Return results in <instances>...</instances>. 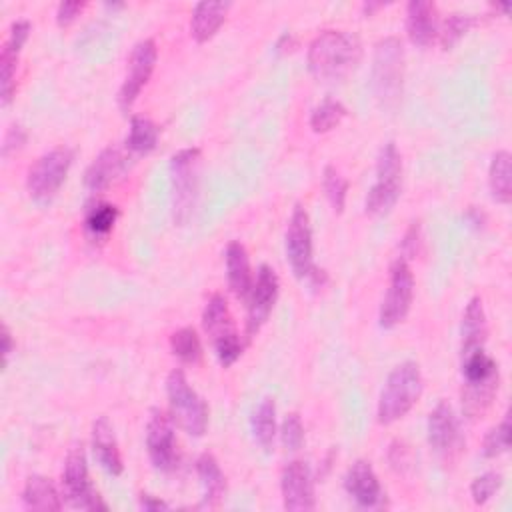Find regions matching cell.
Listing matches in <instances>:
<instances>
[{"label": "cell", "instance_id": "obj_1", "mask_svg": "<svg viewBox=\"0 0 512 512\" xmlns=\"http://www.w3.org/2000/svg\"><path fill=\"white\" fill-rule=\"evenodd\" d=\"M362 56L360 40L344 30L320 32L308 48V70L316 80H344Z\"/></svg>", "mask_w": 512, "mask_h": 512}, {"label": "cell", "instance_id": "obj_2", "mask_svg": "<svg viewBox=\"0 0 512 512\" xmlns=\"http://www.w3.org/2000/svg\"><path fill=\"white\" fill-rule=\"evenodd\" d=\"M424 388L422 372L416 362L398 364L386 378L380 396L376 416L380 424H392L406 416L418 402Z\"/></svg>", "mask_w": 512, "mask_h": 512}, {"label": "cell", "instance_id": "obj_3", "mask_svg": "<svg viewBox=\"0 0 512 512\" xmlns=\"http://www.w3.org/2000/svg\"><path fill=\"white\" fill-rule=\"evenodd\" d=\"M200 184V148H182L170 158V206L176 226H186L194 214Z\"/></svg>", "mask_w": 512, "mask_h": 512}, {"label": "cell", "instance_id": "obj_4", "mask_svg": "<svg viewBox=\"0 0 512 512\" xmlns=\"http://www.w3.org/2000/svg\"><path fill=\"white\" fill-rule=\"evenodd\" d=\"M404 48L396 36L382 38L372 58V90L382 108L394 110L402 98Z\"/></svg>", "mask_w": 512, "mask_h": 512}, {"label": "cell", "instance_id": "obj_5", "mask_svg": "<svg viewBox=\"0 0 512 512\" xmlns=\"http://www.w3.org/2000/svg\"><path fill=\"white\" fill-rule=\"evenodd\" d=\"M166 396L170 418L188 436H202L208 428V406L202 396L188 384L182 370H172L166 378Z\"/></svg>", "mask_w": 512, "mask_h": 512}, {"label": "cell", "instance_id": "obj_6", "mask_svg": "<svg viewBox=\"0 0 512 512\" xmlns=\"http://www.w3.org/2000/svg\"><path fill=\"white\" fill-rule=\"evenodd\" d=\"M402 190V156L396 144L386 142L376 160V180L366 194V212L372 216L388 214Z\"/></svg>", "mask_w": 512, "mask_h": 512}, {"label": "cell", "instance_id": "obj_7", "mask_svg": "<svg viewBox=\"0 0 512 512\" xmlns=\"http://www.w3.org/2000/svg\"><path fill=\"white\" fill-rule=\"evenodd\" d=\"M74 162V150L68 146H56L44 152L28 170L26 188L34 202L48 204L64 184L68 170Z\"/></svg>", "mask_w": 512, "mask_h": 512}, {"label": "cell", "instance_id": "obj_8", "mask_svg": "<svg viewBox=\"0 0 512 512\" xmlns=\"http://www.w3.org/2000/svg\"><path fill=\"white\" fill-rule=\"evenodd\" d=\"M202 326L214 344V352L218 362L228 368L242 354V340L232 322V314L228 310V302L222 294H212L202 312Z\"/></svg>", "mask_w": 512, "mask_h": 512}, {"label": "cell", "instance_id": "obj_9", "mask_svg": "<svg viewBox=\"0 0 512 512\" xmlns=\"http://www.w3.org/2000/svg\"><path fill=\"white\" fill-rule=\"evenodd\" d=\"M284 248H286V260L294 276L306 278L312 284H320V278H324V270H318L314 266L312 226H310V216L302 204H296L292 210L286 236H284Z\"/></svg>", "mask_w": 512, "mask_h": 512}, {"label": "cell", "instance_id": "obj_10", "mask_svg": "<svg viewBox=\"0 0 512 512\" xmlns=\"http://www.w3.org/2000/svg\"><path fill=\"white\" fill-rule=\"evenodd\" d=\"M62 488L64 498L70 506L80 510H108V504L102 500L98 490L94 488L88 472V460L82 446H74L64 460L62 468Z\"/></svg>", "mask_w": 512, "mask_h": 512}, {"label": "cell", "instance_id": "obj_11", "mask_svg": "<svg viewBox=\"0 0 512 512\" xmlns=\"http://www.w3.org/2000/svg\"><path fill=\"white\" fill-rule=\"evenodd\" d=\"M412 300H414V274L406 258H396L390 266V284L378 314L380 326L382 328L398 326L408 316Z\"/></svg>", "mask_w": 512, "mask_h": 512}, {"label": "cell", "instance_id": "obj_12", "mask_svg": "<svg viewBox=\"0 0 512 512\" xmlns=\"http://www.w3.org/2000/svg\"><path fill=\"white\" fill-rule=\"evenodd\" d=\"M156 58H158V50L152 38H144L134 44L128 58V70H126L124 82L118 90V106L122 112H128L132 108L138 94L148 84L156 66Z\"/></svg>", "mask_w": 512, "mask_h": 512}, {"label": "cell", "instance_id": "obj_13", "mask_svg": "<svg viewBox=\"0 0 512 512\" xmlns=\"http://www.w3.org/2000/svg\"><path fill=\"white\" fill-rule=\"evenodd\" d=\"M146 450L152 466L160 472H172L178 466L174 420L160 408H152L146 424Z\"/></svg>", "mask_w": 512, "mask_h": 512}, {"label": "cell", "instance_id": "obj_14", "mask_svg": "<svg viewBox=\"0 0 512 512\" xmlns=\"http://www.w3.org/2000/svg\"><path fill=\"white\" fill-rule=\"evenodd\" d=\"M428 444L432 450L444 458L454 460L464 450V436L460 432V422L454 408L448 402H438L428 416Z\"/></svg>", "mask_w": 512, "mask_h": 512}, {"label": "cell", "instance_id": "obj_15", "mask_svg": "<svg viewBox=\"0 0 512 512\" xmlns=\"http://www.w3.org/2000/svg\"><path fill=\"white\" fill-rule=\"evenodd\" d=\"M280 292V282L272 266L262 264L256 272V280L252 282V290L248 294V314H246V336L252 338L266 324Z\"/></svg>", "mask_w": 512, "mask_h": 512}, {"label": "cell", "instance_id": "obj_16", "mask_svg": "<svg viewBox=\"0 0 512 512\" xmlns=\"http://www.w3.org/2000/svg\"><path fill=\"white\" fill-rule=\"evenodd\" d=\"M282 502L286 510L308 512L316 506L312 470L304 460H292L284 466L280 476Z\"/></svg>", "mask_w": 512, "mask_h": 512}, {"label": "cell", "instance_id": "obj_17", "mask_svg": "<svg viewBox=\"0 0 512 512\" xmlns=\"http://www.w3.org/2000/svg\"><path fill=\"white\" fill-rule=\"evenodd\" d=\"M30 22L28 20H16L12 22L10 30H8V38L2 46V54H0V96H2V106H8L16 84H14V74H16V66H18V56L22 52V46L26 44L28 36H30Z\"/></svg>", "mask_w": 512, "mask_h": 512}, {"label": "cell", "instance_id": "obj_18", "mask_svg": "<svg viewBox=\"0 0 512 512\" xmlns=\"http://www.w3.org/2000/svg\"><path fill=\"white\" fill-rule=\"evenodd\" d=\"M344 490L360 508H378L384 504L380 480L366 460H356L344 474Z\"/></svg>", "mask_w": 512, "mask_h": 512}, {"label": "cell", "instance_id": "obj_19", "mask_svg": "<svg viewBox=\"0 0 512 512\" xmlns=\"http://www.w3.org/2000/svg\"><path fill=\"white\" fill-rule=\"evenodd\" d=\"M438 8L426 0H412L406 6V32L412 44L430 46L438 34Z\"/></svg>", "mask_w": 512, "mask_h": 512}, {"label": "cell", "instance_id": "obj_20", "mask_svg": "<svg viewBox=\"0 0 512 512\" xmlns=\"http://www.w3.org/2000/svg\"><path fill=\"white\" fill-rule=\"evenodd\" d=\"M124 168H126V156L122 154V150L116 146H108L86 168L84 186L90 192H102L124 172Z\"/></svg>", "mask_w": 512, "mask_h": 512}, {"label": "cell", "instance_id": "obj_21", "mask_svg": "<svg viewBox=\"0 0 512 512\" xmlns=\"http://www.w3.org/2000/svg\"><path fill=\"white\" fill-rule=\"evenodd\" d=\"M92 452L96 462L112 476H120L124 470L116 434L106 416H100L92 424Z\"/></svg>", "mask_w": 512, "mask_h": 512}, {"label": "cell", "instance_id": "obj_22", "mask_svg": "<svg viewBox=\"0 0 512 512\" xmlns=\"http://www.w3.org/2000/svg\"><path fill=\"white\" fill-rule=\"evenodd\" d=\"M488 336V322H486V312L480 296H474L468 300L464 314H462V324H460V354H468L474 350H482L486 344Z\"/></svg>", "mask_w": 512, "mask_h": 512}, {"label": "cell", "instance_id": "obj_23", "mask_svg": "<svg viewBox=\"0 0 512 512\" xmlns=\"http://www.w3.org/2000/svg\"><path fill=\"white\" fill-rule=\"evenodd\" d=\"M226 278L228 288L238 298H248L252 290V270H250V258L242 242L232 240L226 246Z\"/></svg>", "mask_w": 512, "mask_h": 512}, {"label": "cell", "instance_id": "obj_24", "mask_svg": "<svg viewBox=\"0 0 512 512\" xmlns=\"http://www.w3.org/2000/svg\"><path fill=\"white\" fill-rule=\"evenodd\" d=\"M22 502L28 510H40V512H56V510H62L64 506L56 484L42 474H32L26 478V484L22 490Z\"/></svg>", "mask_w": 512, "mask_h": 512}, {"label": "cell", "instance_id": "obj_25", "mask_svg": "<svg viewBox=\"0 0 512 512\" xmlns=\"http://www.w3.org/2000/svg\"><path fill=\"white\" fill-rule=\"evenodd\" d=\"M230 10V2H198L190 20V34L196 42L210 40L216 30L222 26L226 12Z\"/></svg>", "mask_w": 512, "mask_h": 512}, {"label": "cell", "instance_id": "obj_26", "mask_svg": "<svg viewBox=\"0 0 512 512\" xmlns=\"http://www.w3.org/2000/svg\"><path fill=\"white\" fill-rule=\"evenodd\" d=\"M196 472L202 484V500L206 506H216L226 492V478L218 460L204 452L196 460Z\"/></svg>", "mask_w": 512, "mask_h": 512}, {"label": "cell", "instance_id": "obj_27", "mask_svg": "<svg viewBox=\"0 0 512 512\" xmlns=\"http://www.w3.org/2000/svg\"><path fill=\"white\" fill-rule=\"evenodd\" d=\"M488 186L496 202L508 204L512 200V156L508 150L492 154L488 168Z\"/></svg>", "mask_w": 512, "mask_h": 512}, {"label": "cell", "instance_id": "obj_28", "mask_svg": "<svg viewBox=\"0 0 512 512\" xmlns=\"http://www.w3.org/2000/svg\"><path fill=\"white\" fill-rule=\"evenodd\" d=\"M250 428H252L254 440L266 452H270L274 446V438H276V402H274V398L266 396L258 402V406L252 410V416H250Z\"/></svg>", "mask_w": 512, "mask_h": 512}, {"label": "cell", "instance_id": "obj_29", "mask_svg": "<svg viewBox=\"0 0 512 512\" xmlns=\"http://www.w3.org/2000/svg\"><path fill=\"white\" fill-rule=\"evenodd\" d=\"M158 126L146 116H132L126 136V148L134 154H148L158 144Z\"/></svg>", "mask_w": 512, "mask_h": 512}, {"label": "cell", "instance_id": "obj_30", "mask_svg": "<svg viewBox=\"0 0 512 512\" xmlns=\"http://www.w3.org/2000/svg\"><path fill=\"white\" fill-rule=\"evenodd\" d=\"M172 354L184 364H196L202 358V342L194 328L184 326L170 336Z\"/></svg>", "mask_w": 512, "mask_h": 512}, {"label": "cell", "instance_id": "obj_31", "mask_svg": "<svg viewBox=\"0 0 512 512\" xmlns=\"http://www.w3.org/2000/svg\"><path fill=\"white\" fill-rule=\"evenodd\" d=\"M346 116V106L340 100L334 98H324L310 114V128L314 132H328L334 126H338L342 122V118Z\"/></svg>", "mask_w": 512, "mask_h": 512}, {"label": "cell", "instance_id": "obj_32", "mask_svg": "<svg viewBox=\"0 0 512 512\" xmlns=\"http://www.w3.org/2000/svg\"><path fill=\"white\" fill-rule=\"evenodd\" d=\"M118 220V208L114 204L100 202L92 206L84 216V228L92 236H106Z\"/></svg>", "mask_w": 512, "mask_h": 512}, {"label": "cell", "instance_id": "obj_33", "mask_svg": "<svg viewBox=\"0 0 512 512\" xmlns=\"http://www.w3.org/2000/svg\"><path fill=\"white\" fill-rule=\"evenodd\" d=\"M478 22V18L474 14H462V12H454L450 14L442 26L438 28V36H440V44L444 50H450L474 24Z\"/></svg>", "mask_w": 512, "mask_h": 512}, {"label": "cell", "instance_id": "obj_34", "mask_svg": "<svg viewBox=\"0 0 512 512\" xmlns=\"http://www.w3.org/2000/svg\"><path fill=\"white\" fill-rule=\"evenodd\" d=\"M322 188H324V194H326L330 206L336 212H342L344 204H346L348 180L334 166H326L324 174H322Z\"/></svg>", "mask_w": 512, "mask_h": 512}, {"label": "cell", "instance_id": "obj_35", "mask_svg": "<svg viewBox=\"0 0 512 512\" xmlns=\"http://www.w3.org/2000/svg\"><path fill=\"white\" fill-rule=\"evenodd\" d=\"M508 448H510V418L504 416L500 424L492 426L486 432V436L482 440V454L486 458H496V456L508 452Z\"/></svg>", "mask_w": 512, "mask_h": 512}, {"label": "cell", "instance_id": "obj_36", "mask_svg": "<svg viewBox=\"0 0 512 512\" xmlns=\"http://www.w3.org/2000/svg\"><path fill=\"white\" fill-rule=\"evenodd\" d=\"M502 486V474L500 472H484L476 476L470 484V494L474 504H486Z\"/></svg>", "mask_w": 512, "mask_h": 512}, {"label": "cell", "instance_id": "obj_37", "mask_svg": "<svg viewBox=\"0 0 512 512\" xmlns=\"http://www.w3.org/2000/svg\"><path fill=\"white\" fill-rule=\"evenodd\" d=\"M280 440H282L284 448L290 450V452H296V450L302 448V444H304V426H302L300 414H296V412L286 414V418L280 424Z\"/></svg>", "mask_w": 512, "mask_h": 512}, {"label": "cell", "instance_id": "obj_38", "mask_svg": "<svg viewBox=\"0 0 512 512\" xmlns=\"http://www.w3.org/2000/svg\"><path fill=\"white\" fill-rule=\"evenodd\" d=\"M86 8V2H78V0H66V2H60L58 8H56V22L58 26H68L72 24L80 12Z\"/></svg>", "mask_w": 512, "mask_h": 512}, {"label": "cell", "instance_id": "obj_39", "mask_svg": "<svg viewBox=\"0 0 512 512\" xmlns=\"http://www.w3.org/2000/svg\"><path fill=\"white\" fill-rule=\"evenodd\" d=\"M26 142V132L20 124H12L4 136V144H2V156H10L12 152L20 150Z\"/></svg>", "mask_w": 512, "mask_h": 512}, {"label": "cell", "instance_id": "obj_40", "mask_svg": "<svg viewBox=\"0 0 512 512\" xmlns=\"http://www.w3.org/2000/svg\"><path fill=\"white\" fill-rule=\"evenodd\" d=\"M140 508H144L148 512H156V510H168L170 506L152 494H140Z\"/></svg>", "mask_w": 512, "mask_h": 512}, {"label": "cell", "instance_id": "obj_41", "mask_svg": "<svg viewBox=\"0 0 512 512\" xmlns=\"http://www.w3.org/2000/svg\"><path fill=\"white\" fill-rule=\"evenodd\" d=\"M416 244H418V224L412 222L410 230L406 232V238L402 242V250L404 254H414L416 252Z\"/></svg>", "mask_w": 512, "mask_h": 512}, {"label": "cell", "instance_id": "obj_42", "mask_svg": "<svg viewBox=\"0 0 512 512\" xmlns=\"http://www.w3.org/2000/svg\"><path fill=\"white\" fill-rule=\"evenodd\" d=\"M12 348H14L12 334H10L8 326L4 324V326H2V356H4V364L8 362V358H10V354H12Z\"/></svg>", "mask_w": 512, "mask_h": 512}, {"label": "cell", "instance_id": "obj_43", "mask_svg": "<svg viewBox=\"0 0 512 512\" xmlns=\"http://www.w3.org/2000/svg\"><path fill=\"white\" fill-rule=\"evenodd\" d=\"M466 218H468L474 226H482V224H484V214H482L480 210H476V208H470L468 214H466Z\"/></svg>", "mask_w": 512, "mask_h": 512}]
</instances>
